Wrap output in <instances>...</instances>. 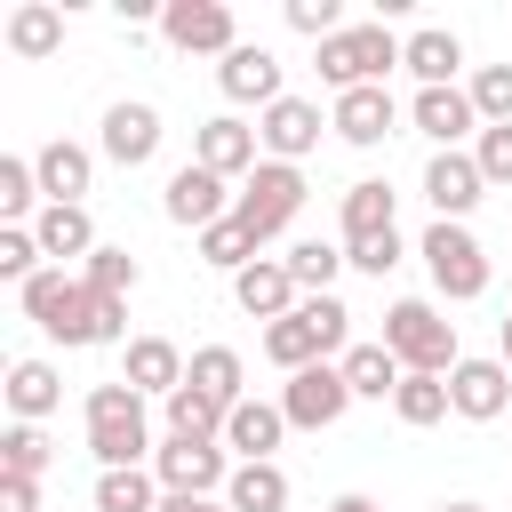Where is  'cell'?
Instances as JSON below:
<instances>
[{
	"label": "cell",
	"mask_w": 512,
	"mask_h": 512,
	"mask_svg": "<svg viewBox=\"0 0 512 512\" xmlns=\"http://www.w3.org/2000/svg\"><path fill=\"white\" fill-rule=\"evenodd\" d=\"M256 248H264V240H256L240 216H224V224H208V232H200V264H216V272H248V264H256Z\"/></svg>",
	"instance_id": "e575fe53"
},
{
	"label": "cell",
	"mask_w": 512,
	"mask_h": 512,
	"mask_svg": "<svg viewBox=\"0 0 512 512\" xmlns=\"http://www.w3.org/2000/svg\"><path fill=\"white\" fill-rule=\"evenodd\" d=\"M456 64H464V40H456L448 24H424V32H408V56H400V72H416V88H456Z\"/></svg>",
	"instance_id": "603a6c76"
},
{
	"label": "cell",
	"mask_w": 512,
	"mask_h": 512,
	"mask_svg": "<svg viewBox=\"0 0 512 512\" xmlns=\"http://www.w3.org/2000/svg\"><path fill=\"white\" fill-rule=\"evenodd\" d=\"M160 480H152V464H136V472H96V512H160Z\"/></svg>",
	"instance_id": "d6a6232c"
},
{
	"label": "cell",
	"mask_w": 512,
	"mask_h": 512,
	"mask_svg": "<svg viewBox=\"0 0 512 512\" xmlns=\"http://www.w3.org/2000/svg\"><path fill=\"white\" fill-rule=\"evenodd\" d=\"M224 416H232V408H216V400L192 392V384L168 392V440H224Z\"/></svg>",
	"instance_id": "1f68e13d"
},
{
	"label": "cell",
	"mask_w": 512,
	"mask_h": 512,
	"mask_svg": "<svg viewBox=\"0 0 512 512\" xmlns=\"http://www.w3.org/2000/svg\"><path fill=\"white\" fill-rule=\"evenodd\" d=\"M400 256H408V248H400V232H376V240H344V264H352V272H368V280H384Z\"/></svg>",
	"instance_id": "b9f144b4"
},
{
	"label": "cell",
	"mask_w": 512,
	"mask_h": 512,
	"mask_svg": "<svg viewBox=\"0 0 512 512\" xmlns=\"http://www.w3.org/2000/svg\"><path fill=\"white\" fill-rule=\"evenodd\" d=\"M160 136H168V128H160V112H152V104H136V96L104 104V136H96V144H104V160H112V168H144V160L160 152Z\"/></svg>",
	"instance_id": "7c38bea8"
},
{
	"label": "cell",
	"mask_w": 512,
	"mask_h": 512,
	"mask_svg": "<svg viewBox=\"0 0 512 512\" xmlns=\"http://www.w3.org/2000/svg\"><path fill=\"white\" fill-rule=\"evenodd\" d=\"M32 200H40V168L8 152V160H0V216H8V224H24V216H32Z\"/></svg>",
	"instance_id": "ab89813d"
},
{
	"label": "cell",
	"mask_w": 512,
	"mask_h": 512,
	"mask_svg": "<svg viewBox=\"0 0 512 512\" xmlns=\"http://www.w3.org/2000/svg\"><path fill=\"white\" fill-rule=\"evenodd\" d=\"M288 32H304V40H336V32H344V8H336V0H288Z\"/></svg>",
	"instance_id": "7bdbcfd3"
},
{
	"label": "cell",
	"mask_w": 512,
	"mask_h": 512,
	"mask_svg": "<svg viewBox=\"0 0 512 512\" xmlns=\"http://www.w3.org/2000/svg\"><path fill=\"white\" fill-rule=\"evenodd\" d=\"M416 256H424V272H432V288L448 296V304H472V296H488V248L464 232V224H424V240H416Z\"/></svg>",
	"instance_id": "5b68a950"
},
{
	"label": "cell",
	"mask_w": 512,
	"mask_h": 512,
	"mask_svg": "<svg viewBox=\"0 0 512 512\" xmlns=\"http://www.w3.org/2000/svg\"><path fill=\"white\" fill-rule=\"evenodd\" d=\"M184 384H192V392H208L216 408H240V400H248V368H240V352H232V344H200V352H192V368H184Z\"/></svg>",
	"instance_id": "d4e9b609"
},
{
	"label": "cell",
	"mask_w": 512,
	"mask_h": 512,
	"mask_svg": "<svg viewBox=\"0 0 512 512\" xmlns=\"http://www.w3.org/2000/svg\"><path fill=\"white\" fill-rule=\"evenodd\" d=\"M80 416H88V456L104 464V472H136V464H152L160 456V440H152V416H144V392L136 384H88V400H80Z\"/></svg>",
	"instance_id": "7a4b0ae2"
},
{
	"label": "cell",
	"mask_w": 512,
	"mask_h": 512,
	"mask_svg": "<svg viewBox=\"0 0 512 512\" xmlns=\"http://www.w3.org/2000/svg\"><path fill=\"white\" fill-rule=\"evenodd\" d=\"M224 504H232V512H288V472H280V464H232Z\"/></svg>",
	"instance_id": "f546056e"
},
{
	"label": "cell",
	"mask_w": 512,
	"mask_h": 512,
	"mask_svg": "<svg viewBox=\"0 0 512 512\" xmlns=\"http://www.w3.org/2000/svg\"><path fill=\"white\" fill-rule=\"evenodd\" d=\"M232 304H240L248 320H264V328H272V320H288V312L304 304V288L288 280V264H280V256H256L248 272H232Z\"/></svg>",
	"instance_id": "d6986e66"
},
{
	"label": "cell",
	"mask_w": 512,
	"mask_h": 512,
	"mask_svg": "<svg viewBox=\"0 0 512 512\" xmlns=\"http://www.w3.org/2000/svg\"><path fill=\"white\" fill-rule=\"evenodd\" d=\"M480 192H488V176H480L472 152H432V160H424V200H432L440 224H464V216L480 208Z\"/></svg>",
	"instance_id": "8fae6325"
},
{
	"label": "cell",
	"mask_w": 512,
	"mask_h": 512,
	"mask_svg": "<svg viewBox=\"0 0 512 512\" xmlns=\"http://www.w3.org/2000/svg\"><path fill=\"white\" fill-rule=\"evenodd\" d=\"M448 400H456L464 424H496L512 408V368L504 360H456L448 368Z\"/></svg>",
	"instance_id": "4fadbf2b"
},
{
	"label": "cell",
	"mask_w": 512,
	"mask_h": 512,
	"mask_svg": "<svg viewBox=\"0 0 512 512\" xmlns=\"http://www.w3.org/2000/svg\"><path fill=\"white\" fill-rule=\"evenodd\" d=\"M472 160H480L488 184H512V128H480L472 136Z\"/></svg>",
	"instance_id": "ee69618b"
},
{
	"label": "cell",
	"mask_w": 512,
	"mask_h": 512,
	"mask_svg": "<svg viewBox=\"0 0 512 512\" xmlns=\"http://www.w3.org/2000/svg\"><path fill=\"white\" fill-rule=\"evenodd\" d=\"M432 512H488V504H472V496H448V504H432Z\"/></svg>",
	"instance_id": "f907efd6"
},
{
	"label": "cell",
	"mask_w": 512,
	"mask_h": 512,
	"mask_svg": "<svg viewBox=\"0 0 512 512\" xmlns=\"http://www.w3.org/2000/svg\"><path fill=\"white\" fill-rule=\"evenodd\" d=\"M208 496H160V512H200Z\"/></svg>",
	"instance_id": "c3c4849f"
},
{
	"label": "cell",
	"mask_w": 512,
	"mask_h": 512,
	"mask_svg": "<svg viewBox=\"0 0 512 512\" xmlns=\"http://www.w3.org/2000/svg\"><path fill=\"white\" fill-rule=\"evenodd\" d=\"M112 16H120V24L136 32V24H152V0H112Z\"/></svg>",
	"instance_id": "bcb514c9"
},
{
	"label": "cell",
	"mask_w": 512,
	"mask_h": 512,
	"mask_svg": "<svg viewBox=\"0 0 512 512\" xmlns=\"http://www.w3.org/2000/svg\"><path fill=\"white\" fill-rule=\"evenodd\" d=\"M280 264H288V280H296L304 296H336L328 280L344 272V248H328V240H296V248H288Z\"/></svg>",
	"instance_id": "d590c367"
},
{
	"label": "cell",
	"mask_w": 512,
	"mask_h": 512,
	"mask_svg": "<svg viewBox=\"0 0 512 512\" xmlns=\"http://www.w3.org/2000/svg\"><path fill=\"white\" fill-rule=\"evenodd\" d=\"M320 128H328V120H320V104H304V96H280L272 112H256V144H264V160H288V168L320 144Z\"/></svg>",
	"instance_id": "2e32d148"
},
{
	"label": "cell",
	"mask_w": 512,
	"mask_h": 512,
	"mask_svg": "<svg viewBox=\"0 0 512 512\" xmlns=\"http://www.w3.org/2000/svg\"><path fill=\"white\" fill-rule=\"evenodd\" d=\"M80 280H88V296H112V304H128V288H136L144 272H136V256H128V248H112V240H104V248L80 264Z\"/></svg>",
	"instance_id": "8d00e7d4"
},
{
	"label": "cell",
	"mask_w": 512,
	"mask_h": 512,
	"mask_svg": "<svg viewBox=\"0 0 512 512\" xmlns=\"http://www.w3.org/2000/svg\"><path fill=\"white\" fill-rule=\"evenodd\" d=\"M336 368H344L352 400H392V392H400V376H408V368L392 360V344H352V352H344Z\"/></svg>",
	"instance_id": "f1b7e54d"
},
{
	"label": "cell",
	"mask_w": 512,
	"mask_h": 512,
	"mask_svg": "<svg viewBox=\"0 0 512 512\" xmlns=\"http://www.w3.org/2000/svg\"><path fill=\"white\" fill-rule=\"evenodd\" d=\"M32 168H40V200H48V208H80V200H88V184H96V152H88V144H72V136L40 144V152H32Z\"/></svg>",
	"instance_id": "ac0fdd59"
},
{
	"label": "cell",
	"mask_w": 512,
	"mask_h": 512,
	"mask_svg": "<svg viewBox=\"0 0 512 512\" xmlns=\"http://www.w3.org/2000/svg\"><path fill=\"white\" fill-rule=\"evenodd\" d=\"M328 128L344 136V144H360V152H376L392 128H400V104H392V88H344L336 104H328Z\"/></svg>",
	"instance_id": "9a60e30c"
},
{
	"label": "cell",
	"mask_w": 512,
	"mask_h": 512,
	"mask_svg": "<svg viewBox=\"0 0 512 512\" xmlns=\"http://www.w3.org/2000/svg\"><path fill=\"white\" fill-rule=\"evenodd\" d=\"M200 512H232V504H216V496H208V504H200Z\"/></svg>",
	"instance_id": "816d5d0a"
},
{
	"label": "cell",
	"mask_w": 512,
	"mask_h": 512,
	"mask_svg": "<svg viewBox=\"0 0 512 512\" xmlns=\"http://www.w3.org/2000/svg\"><path fill=\"white\" fill-rule=\"evenodd\" d=\"M344 240H376V232H400L392 224V184L384 176H360V184H344Z\"/></svg>",
	"instance_id": "83f0119b"
},
{
	"label": "cell",
	"mask_w": 512,
	"mask_h": 512,
	"mask_svg": "<svg viewBox=\"0 0 512 512\" xmlns=\"http://www.w3.org/2000/svg\"><path fill=\"white\" fill-rule=\"evenodd\" d=\"M328 512H384V504H376V496H336Z\"/></svg>",
	"instance_id": "7dc6e473"
},
{
	"label": "cell",
	"mask_w": 512,
	"mask_h": 512,
	"mask_svg": "<svg viewBox=\"0 0 512 512\" xmlns=\"http://www.w3.org/2000/svg\"><path fill=\"white\" fill-rule=\"evenodd\" d=\"M152 480H160L168 496H216V488L232 480V464H224V440H160V456H152Z\"/></svg>",
	"instance_id": "30bf717a"
},
{
	"label": "cell",
	"mask_w": 512,
	"mask_h": 512,
	"mask_svg": "<svg viewBox=\"0 0 512 512\" xmlns=\"http://www.w3.org/2000/svg\"><path fill=\"white\" fill-rule=\"evenodd\" d=\"M384 344H392V360L408 368V376H448L464 352H456V320H440L424 296H400L392 312H384Z\"/></svg>",
	"instance_id": "3957f363"
},
{
	"label": "cell",
	"mask_w": 512,
	"mask_h": 512,
	"mask_svg": "<svg viewBox=\"0 0 512 512\" xmlns=\"http://www.w3.org/2000/svg\"><path fill=\"white\" fill-rule=\"evenodd\" d=\"M256 152H264V144H256V128H248V120H232V112L200 120V136H192V160H200V168H216L224 184H232V176L248 184V176H256Z\"/></svg>",
	"instance_id": "e0dca14e"
},
{
	"label": "cell",
	"mask_w": 512,
	"mask_h": 512,
	"mask_svg": "<svg viewBox=\"0 0 512 512\" xmlns=\"http://www.w3.org/2000/svg\"><path fill=\"white\" fill-rule=\"evenodd\" d=\"M496 360L512 368V312H504V328H496Z\"/></svg>",
	"instance_id": "681fc988"
},
{
	"label": "cell",
	"mask_w": 512,
	"mask_h": 512,
	"mask_svg": "<svg viewBox=\"0 0 512 512\" xmlns=\"http://www.w3.org/2000/svg\"><path fill=\"white\" fill-rule=\"evenodd\" d=\"M0 512H40V480H16V472H0Z\"/></svg>",
	"instance_id": "f6af8a7d"
},
{
	"label": "cell",
	"mask_w": 512,
	"mask_h": 512,
	"mask_svg": "<svg viewBox=\"0 0 512 512\" xmlns=\"http://www.w3.org/2000/svg\"><path fill=\"white\" fill-rule=\"evenodd\" d=\"M264 360L296 376V368H312V360H328V344H320V328H312L304 312H288V320H272V328H264Z\"/></svg>",
	"instance_id": "4dcf8cb0"
},
{
	"label": "cell",
	"mask_w": 512,
	"mask_h": 512,
	"mask_svg": "<svg viewBox=\"0 0 512 512\" xmlns=\"http://www.w3.org/2000/svg\"><path fill=\"white\" fill-rule=\"evenodd\" d=\"M288 440V416H280V400H240L232 416H224V448L240 456V464H272V448Z\"/></svg>",
	"instance_id": "7402d4cb"
},
{
	"label": "cell",
	"mask_w": 512,
	"mask_h": 512,
	"mask_svg": "<svg viewBox=\"0 0 512 512\" xmlns=\"http://www.w3.org/2000/svg\"><path fill=\"white\" fill-rule=\"evenodd\" d=\"M32 272H48L40 264V240H32V224H0V280H32Z\"/></svg>",
	"instance_id": "60d3db41"
},
{
	"label": "cell",
	"mask_w": 512,
	"mask_h": 512,
	"mask_svg": "<svg viewBox=\"0 0 512 512\" xmlns=\"http://www.w3.org/2000/svg\"><path fill=\"white\" fill-rule=\"evenodd\" d=\"M216 88L232 96V104H256V112H272L288 88H280V56L272 48H256V40H240L224 64H216Z\"/></svg>",
	"instance_id": "5bb4252c"
},
{
	"label": "cell",
	"mask_w": 512,
	"mask_h": 512,
	"mask_svg": "<svg viewBox=\"0 0 512 512\" xmlns=\"http://www.w3.org/2000/svg\"><path fill=\"white\" fill-rule=\"evenodd\" d=\"M408 56V40H392L384 24H344L336 40H320V80L344 96V88H384V72Z\"/></svg>",
	"instance_id": "277c9868"
},
{
	"label": "cell",
	"mask_w": 512,
	"mask_h": 512,
	"mask_svg": "<svg viewBox=\"0 0 512 512\" xmlns=\"http://www.w3.org/2000/svg\"><path fill=\"white\" fill-rule=\"evenodd\" d=\"M32 240H40V256H48V264H64V256H80V264H88V256L104 248V240H96V224H88V208H40V216H32Z\"/></svg>",
	"instance_id": "cb8c5ba5"
},
{
	"label": "cell",
	"mask_w": 512,
	"mask_h": 512,
	"mask_svg": "<svg viewBox=\"0 0 512 512\" xmlns=\"http://www.w3.org/2000/svg\"><path fill=\"white\" fill-rule=\"evenodd\" d=\"M344 408H352V384H344L336 360H312V368H296V376L280 384L288 432H328V424H344Z\"/></svg>",
	"instance_id": "52a82bcc"
},
{
	"label": "cell",
	"mask_w": 512,
	"mask_h": 512,
	"mask_svg": "<svg viewBox=\"0 0 512 512\" xmlns=\"http://www.w3.org/2000/svg\"><path fill=\"white\" fill-rule=\"evenodd\" d=\"M304 168H288V160H256V176L240 184V200H232V216L256 232V240H280L288 224H296V208H304Z\"/></svg>",
	"instance_id": "8992f818"
},
{
	"label": "cell",
	"mask_w": 512,
	"mask_h": 512,
	"mask_svg": "<svg viewBox=\"0 0 512 512\" xmlns=\"http://www.w3.org/2000/svg\"><path fill=\"white\" fill-rule=\"evenodd\" d=\"M392 416L400 424H440V416H456V400H448V376H400V392H392Z\"/></svg>",
	"instance_id": "836d02e7"
},
{
	"label": "cell",
	"mask_w": 512,
	"mask_h": 512,
	"mask_svg": "<svg viewBox=\"0 0 512 512\" xmlns=\"http://www.w3.org/2000/svg\"><path fill=\"white\" fill-rule=\"evenodd\" d=\"M8 48H16L24 64L56 56V48H64V8H56V0H24V8H8Z\"/></svg>",
	"instance_id": "4316f807"
},
{
	"label": "cell",
	"mask_w": 512,
	"mask_h": 512,
	"mask_svg": "<svg viewBox=\"0 0 512 512\" xmlns=\"http://www.w3.org/2000/svg\"><path fill=\"white\" fill-rule=\"evenodd\" d=\"M0 392H8V416H16V424H40V416L64 400V376H56L48 360H8V384H0Z\"/></svg>",
	"instance_id": "484cf974"
},
{
	"label": "cell",
	"mask_w": 512,
	"mask_h": 512,
	"mask_svg": "<svg viewBox=\"0 0 512 512\" xmlns=\"http://www.w3.org/2000/svg\"><path fill=\"white\" fill-rule=\"evenodd\" d=\"M232 200H240V192H224V176H216V168H200V160H184V168L160 184V208H168V224H184L192 240H200L208 224H224V216H232Z\"/></svg>",
	"instance_id": "ba28073f"
},
{
	"label": "cell",
	"mask_w": 512,
	"mask_h": 512,
	"mask_svg": "<svg viewBox=\"0 0 512 512\" xmlns=\"http://www.w3.org/2000/svg\"><path fill=\"white\" fill-rule=\"evenodd\" d=\"M464 96H472L480 128H512V64H480V72L464 80Z\"/></svg>",
	"instance_id": "74e56055"
},
{
	"label": "cell",
	"mask_w": 512,
	"mask_h": 512,
	"mask_svg": "<svg viewBox=\"0 0 512 512\" xmlns=\"http://www.w3.org/2000/svg\"><path fill=\"white\" fill-rule=\"evenodd\" d=\"M16 296H24V312H32V320H40L56 344H72V352H88V344H120V336H128V304L88 296V280H72L64 264L32 272Z\"/></svg>",
	"instance_id": "6da1fadb"
},
{
	"label": "cell",
	"mask_w": 512,
	"mask_h": 512,
	"mask_svg": "<svg viewBox=\"0 0 512 512\" xmlns=\"http://www.w3.org/2000/svg\"><path fill=\"white\" fill-rule=\"evenodd\" d=\"M184 368H192V360H184L168 336H128V352H120V384H136L144 400H152V392L168 400V392L184 384Z\"/></svg>",
	"instance_id": "44dd1931"
},
{
	"label": "cell",
	"mask_w": 512,
	"mask_h": 512,
	"mask_svg": "<svg viewBox=\"0 0 512 512\" xmlns=\"http://www.w3.org/2000/svg\"><path fill=\"white\" fill-rule=\"evenodd\" d=\"M408 120H416V128H424L440 152H456L464 136H480V112H472V96H464V88H416Z\"/></svg>",
	"instance_id": "ffe728a7"
},
{
	"label": "cell",
	"mask_w": 512,
	"mask_h": 512,
	"mask_svg": "<svg viewBox=\"0 0 512 512\" xmlns=\"http://www.w3.org/2000/svg\"><path fill=\"white\" fill-rule=\"evenodd\" d=\"M48 456H56V448H48V432H40V424H8V432H0V472L40 480V472H48Z\"/></svg>",
	"instance_id": "f35d334b"
},
{
	"label": "cell",
	"mask_w": 512,
	"mask_h": 512,
	"mask_svg": "<svg viewBox=\"0 0 512 512\" xmlns=\"http://www.w3.org/2000/svg\"><path fill=\"white\" fill-rule=\"evenodd\" d=\"M160 40L184 48V56H232V48H240L224 0H168V8H160Z\"/></svg>",
	"instance_id": "9c48e42d"
}]
</instances>
